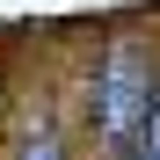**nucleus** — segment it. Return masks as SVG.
Segmentation results:
<instances>
[{
    "label": "nucleus",
    "instance_id": "2",
    "mask_svg": "<svg viewBox=\"0 0 160 160\" xmlns=\"http://www.w3.org/2000/svg\"><path fill=\"white\" fill-rule=\"evenodd\" d=\"M22 160H66V153H58V131H37V138L22 146Z\"/></svg>",
    "mask_w": 160,
    "mask_h": 160
},
{
    "label": "nucleus",
    "instance_id": "1",
    "mask_svg": "<svg viewBox=\"0 0 160 160\" xmlns=\"http://www.w3.org/2000/svg\"><path fill=\"white\" fill-rule=\"evenodd\" d=\"M95 117L109 138H138L153 124V73L131 44H117L109 58H102V80H95Z\"/></svg>",
    "mask_w": 160,
    "mask_h": 160
},
{
    "label": "nucleus",
    "instance_id": "4",
    "mask_svg": "<svg viewBox=\"0 0 160 160\" xmlns=\"http://www.w3.org/2000/svg\"><path fill=\"white\" fill-rule=\"evenodd\" d=\"M146 160H160V153H146Z\"/></svg>",
    "mask_w": 160,
    "mask_h": 160
},
{
    "label": "nucleus",
    "instance_id": "3",
    "mask_svg": "<svg viewBox=\"0 0 160 160\" xmlns=\"http://www.w3.org/2000/svg\"><path fill=\"white\" fill-rule=\"evenodd\" d=\"M146 153H160V109H153V124H146Z\"/></svg>",
    "mask_w": 160,
    "mask_h": 160
}]
</instances>
